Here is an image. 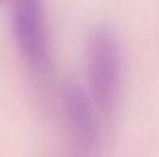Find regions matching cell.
I'll use <instances>...</instances> for the list:
<instances>
[{
  "label": "cell",
  "instance_id": "cell-2",
  "mask_svg": "<svg viewBox=\"0 0 159 157\" xmlns=\"http://www.w3.org/2000/svg\"><path fill=\"white\" fill-rule=\"evenodd\" d=\"M13 32L22 56L32 65H44L48 57V39L41 0H15Z\"/></svg>",
  "mask_w": 159,
  "mask_h": 157
},
{
  "label": "cell",
  "instance_id": "cell-1",
  "mask_svg": "<svg viewBox=\"0 0 159 157\" xmlns=\"http://www.w3.org/2000/svg\"><path fill=\"white\" fill-rule=\"evenodd\" d=\"M87 74L94 100L100 107H109L117 96L120 79V54L115 35L100 28L87 43Z\"/></svg>",
  "mask_w": 159,
  "mask_h": 157
},
{
  "label": "cell",
  "instance_id": "cell-3",
  "mask_svg": "<svg viewBox=\"0 0 159 157\" xmlns=\"http://www.w3.org/2000/svg\"><path fill=\"white\" fill-rule=\"evenodd\" d=\"M67 113L69 118L81 137H93L94 133V117L91 104L83 96V92L78 89H72L67 94Z\"/></svg>",
  "mask_w": 159,
  "mask_h": 157
},
{
  "label": "cell",
  "instance_id": "cell-4",
  "mask_svg": "<svg viewBox=\"0 0 159 157\" xmlns=\"http://www.w3.org/2000/svg\"><path fill=\"white\" fill-rule=\"evenodd\" d=\"M0 2H4V0H0Z\"/></svg>",
  "mask_w": 159,
  "mask_h": 157
}]
</instances>
